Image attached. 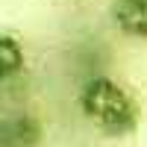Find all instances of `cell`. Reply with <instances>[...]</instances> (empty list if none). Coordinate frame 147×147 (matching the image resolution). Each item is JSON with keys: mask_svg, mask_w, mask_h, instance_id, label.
Returning <instances> with one entry per match:
<instances>
[{"mask_svg": "<svg viewBox=\"0 0 147 147\" xmlns=\"http://www.w3.org/2000/svg\"><path fill=\"white\" fill-rule=\"evenodd\" d=\"M80 109L106 136H129L138 127V106L132 94L112 77H91L80 88Z\"/></svg>", "mask_w": 147, "mask_h": 147, "instance_id": "obj_1", "label": "cell"}, {"mask_svg": "<svg viewBox=\"0 0 147 147\" xmlns=\"http://www.w3.org/2000/svg\"><path fill=\"white\" fill-rule=\"evenodd\" d=\"M41 141V124L30 112H12L0 124V147H35Z\"/></svg>", "mask_w": 147, "mask_h": 147, "instance_id": "obj_2", "label": "cell"}, {"mask_svg": "<svg viewBox=\"0 0 147 147\" xmlns=\"http://www.w3.org/2000/svg\"><path fill=\"white\" fill-rule=\"evenodd\" d=\"M21 71H24V47L18 44L15 32L3 30L0 32V74H3V82H12V77Z\"/></svg>", "mask_w": 147, "mask_h": 147, "instance_id": "obj_4", "label": "cell"}, {"mask_svg": "<svg viewBox=\"0 0 147 147\" xmlns=\"http://www.w3.org/2000/svg\"><path fill=\"white\" fill-rule=\"evenodd\" d=\"M109 15L124 35L147 38V0H112Z\"/></svg>", "mask_w": 147, "mask_h": 147, "instance_id": "obj_3", "label": "cell"}]
</instances>
